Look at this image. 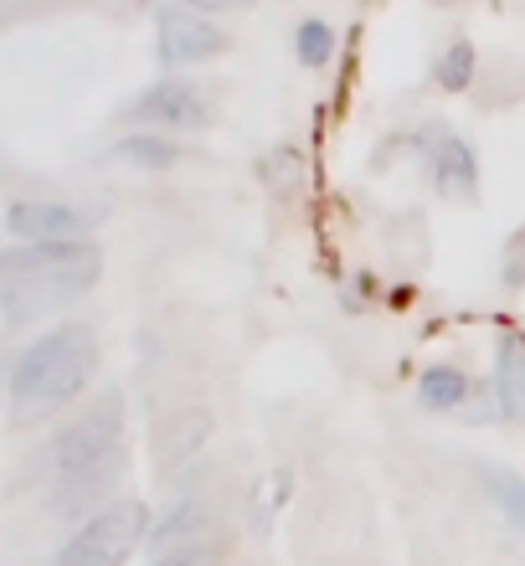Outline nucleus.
Returning <instances> with one entry per match:
<instances>
[{
    "label": "nucleus",
    "instance_id": "nucleus-16",
    "mask_svg": "<svg viewBox=\"0 0 525 566\" xmlns=\"http://www.w3.org/2000/svg\"><path fill=\"white\" fill-rule=\"evenodd\" d=\"M294 57H300L304 67H325V62L335 57V31L325 27V21H304L300 36H294Z\"/></svg>",
    "mask_w": 525,
    "mask_h": 566
},
{
    "label": "nucleus",
    "instance_id": "nucleus-4",
    "mask_svg": "<svg viewBox=\"0 0 525 566\" xmlns=\"http://www.w3.org/2000/svg\"><path fill=\"white\" fill-rule=\"evenodd\" d=\"M104 269V258L93 242L77 238H57V242H21V248H6L0 253V273L6 279H31V273H46V279H77L93 283Z\"/></svg>",
    "mask_w": 525,
    "mask_h": 566
},
{
    "label": "nucleus",
    "instance_id": "nucleus-13",
    "mask_svg": "<svg viewBox=\"0 0 525 566\" xmlns=\"http://www.w3.org/2000/svg\"><path fill=\"white\" fill-rule=\"evenodd\" d=\"M114 160H124V165H139V170H166V165H176V160H186L180 155V145L176 139H166V135H124L119 145L108 149Z\"/></svg>",
    "mask_w": 525,
    "mask_h": 566
},
{
    "label": "nucleus",
    "instance_id": "nucleus-20",
    "mask_svg": "<svg viewBox=\"0 0 525 566\" xmlns=\"http://www.w3.org/2000/svg\"><path fill=\"white\" fill-rule=\"evenodd\" d=\"M443 6H449V0H443Z\"/></svg>",
    "mask_w": 525,
    "mask_h": 566
},
{
    "label": "nucleus",
    "instance_id": "nucleus-18",
    "mask_svg": "<svg viewBox=\"0 0 525 566\" xmlns=\"http://www.w3.org/2000/svg\"><path fill=\"white\" fill-rule=\"evenodd\" d=\"M500 279H505V289H525V227L515 232L511 242H505V258H500Z\"/></svg>",
    "mask_w": 525,
    "mask_h": 566
},
{
    "label": "nucleus",
    "instance_id": "nucleus-17",
    "mask_svg": "<svg viewBox=\"0 0 525 566\" xmlns=\"http://www.w3.org/2000/svg\"><path fill=\"white\" fill-rule=\"evenodd\" d=\"M263 176H269V186L279 196H288L294 186H300V176H304V160H300V149H273L269 155V165H263Z\"/></svg>",
    "mask_w": 525,
    "mask_h": 566
},
{
    "label": "nucleus",
    "instance_id": "nucleus-8",
    "mask_svg": "<svg viewBox=\"0 0 525 566\" xmlns=\"http://www.w3.org/2000/svg\"><path fill=\"white\" fill-rule=\"evenodd\" d=\"M88 217L73 201H15L6 211V232L15 242H57V238H83Z\"/></svg>",
    "mask_w": 525,
    "mask_h": 566
},
{
    "label": "nucleus",
    "instance_id": "nucleus-6",
    "mask_svg": "<svg viewBox=\"0 0 525 566\" xmlns=\"http://www.w3.org/2000/svg\"><path fill=\"white\" fill-rule=\"evenodd\" d=\"M129 119L155 124V129H207L211 104L191 88V83H180V77H160L155 88H145L135 104H129Z\"/></svg>",
    "mask_w": 525,
    "mask_h": 566
},
{
    "label": "nucleus",
    "instance_id": "nucleus-7",
    "mask_svg": "<svg viewBox=\"0 0 525 566\" xmlns=\"http://www.w3.org/2000/svg\"><path fill=\"white\" fill-rule=\"evenodd\" d=\"M155 21H160V62H166V67H180V62H201V57L227 52V31L211 27L207 15L186 11V6H166Z\"/></svg>",
    "mask_w": 525,
    "mask_h": 566
},
{
    "label": "nucleus",
    "instance_id": "nucleus-9",
    "mask_svg": "<svg viewBox=\"0 0 525 566\" xmlns=\"http://www.w3.org/2000/svg\"><path fill=\"white\" fill-rule=\"evenodd\" d=\"M433 186L449 201H474L480 196V160L459 135H438L433 145Z\"/></svg>",
    "mask_w": 525,
    "mask_h": 566
},
{
    "label": "nucleus",
    "instance_id": "nucleus-1",
    "mask_svg": "<svg viewBox=\"0 0 525 566\" xmlns=\"http://www.w3.org/2000/svg\"><path fill=\"white\" fill-rule=\"evenodd\" d=\"M93 366H98V340H93L88 325H67L46 329L36 340L15 356L11 376H6V391H11V407L15 418H42V412H57L88 387Z\"/></svg>",
    "mask_w": 525,
    "mask_h": 566
},
{
    "label": "nucleus",
    "instance_id": "nucleus-14",
    "mask_svg": "<svg viewBox=\"0 0 525 566\" xmlns=\"http://www.w3.org/2000/svg\"><path fill=\"white\" fill-rule=\"evenodd\" d=\"M474 42L469 36H453L449 46H443V57H438V67H433V77H438V88L443 93H464L469 83H474Z\"/></svg>",
    "mask_w": 525,
    "mask_h": 566
},
{
    "label": "nucleus",
    "instance_id": "nucleus-10",
    "mask_svg": "<svg viewBox=\"0 0 525 566\" xmlns=\"http://www.w3.org/2000/svg\"><path fill=\"white\" fill-rule=\"evenodd\" d=\"M207 531H211V510L201 500H180L166 521L150 531V546L155 556H170V552H186V546H201Z\"/></svg>",
    "mask_w": 525,
    "mask_h": 566
},
{
    "label": "nucleus",
    "instance_id": "nucleus-2",
    "mask_svg": "<svg viewBox=\"0 0 525 566\" xmlns=\"http://www.w3.org/2000/svg\"><path fill=\"white\" fill-rule=\"evenodd\" d=\"M119 463H124V422H119V402L114 397L88 407L83 418H73L52 438V474H57V484H73V479H119Z\"/></svg>",
    "mask_w": 525,
    "mask_h": 566
},
{
    "label": "nucleus",
    "instance_id": "nucleus-12",
    "mask_svg": "<svg viewBox=\"0 0 525 566\" xmlns=\"http://www.w3.org/2000/svg\"><path fill=\"white\" fill-rule=\"evenodd\" d=\"M469 397V376L459 366H428L418 376V402L428 412H453V407Z\"/></svg>",
    "mask_w": 525,
    "mask_h": 566
},
{
    "label": "nucleus",
    "instance_id": "nucleus-19",
    "mask_svg": "<svg viewBox=\"0 0 525 566\" xmlns=\"http://www.w3.org/2000/svg\"><path fill=\"white\" fill-rule=\"evenodd\" d=\"M180 6H207V11H227V6H248V0H180Z\"/></svg>",
    "mask_w": 525,
    "mask_h": 566
},
{
    "label": "nucleus",
    "instance_id": "nucleus-11",
    "mask_svg": "<svg viewBox=\"0 0 525 566\" xmlns=\"http://www.w3.org/2000/svg\"><path fill=\"white\" fill-rule=\"evenodd\" d=\"M495 387L500 402L515 422H525V335H505L495 356Z\"/></svg>",
    "mask_w": 525,
    "mask_h": 566
},
{
    "label": "nucleus",
    "instance_id": "nucleus-15",
    "mask_svg": "<svg viewBox=\"0 0 525 566\" xmlns=\"http://www.w3.org/2000/svg\"><path fill=\"white\" fill-rule=\"evenodd\" d=\"M484 474V490H490V500H495L505 515H511L515 531H525V479L511 474V469H480Z\"/></svg>",
    "mask_w": 525,
    "mask_h": 566
},
{
    "label": "nucleus",
    "instance_id": "nucleus-5",
    "mask_svg": "<svg viewBox=\"0 0 525 566\" xmlns=\"http://www.w3.org/2000/svg\"><path fill=\"white\" fill-rule=\"evenodd\" d=\"M93 283L77 279H46V273H31V279H6L0 289V314H6V329H27L46 314L67 310L73 298H83Z\"/></svg>",
    "mask_w": 525,
    "mask_h": 566
},
{
    "label": "nucleus",
    "instance_id": "nucleus-3",
    "mask_svg": "<svg viewBox=\"0 0 525 566\" xmlns=\"http://www.w3.org/2000/svg\"><path fill=\"white\" fill-rule=\"evenodd\" d=\"M145 525H150V515L135 500L98 510V515H88L77 525L73 541L57 552V566H124L129 552L145 541Z\"/></svg>",
    "mask_w": 525,
    "mask_h": 566
}]
</instances>
